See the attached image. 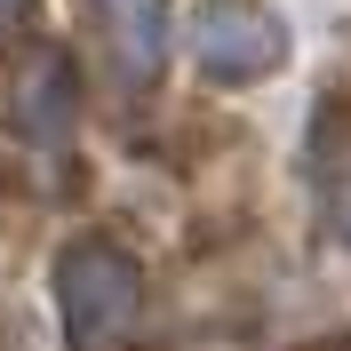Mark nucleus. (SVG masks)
<instances>
[{
  "mask_svg": "<svg viewBox=\"0 0 351 351\" xmlns=\"http://www.w3.org/2000/svg\"><path fill=\"white\" fill-rule=\"evenodd\" d=\"M271 56H280V40L256 8H216L208 16V72H263Z\"/></svg>",
  "mask_w": 351,
  "mask_h": 351,
  "instance_id": "nucleus-1",
  "label": "nucleus"
},
{
  "mask_svg": "<svg viewBox=\"0 0 351 351\" xmlns=\"http://www.w3.org/2000/svg\"><path fill=\"white\" fill-rule=\"evenodd\" d=\"M343 216H351V176H343Z\"/></svg>",
  "mask_w": 351,
  "mask_h": 351,
  "instance_id": "nucleus-2",
  "label": "nucleus"
}]
</instances>
